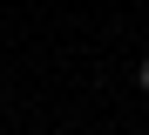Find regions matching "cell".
Wrapping results in <instances>:
<instances>
[{"label": "cell", "mask_w": 149, "mask_h": 135, "mask_svg": "<svg viewBox=\"0 0 149 135\" xmlns=\"http://www.w3.org/2000/svg\"><path fill=\"white\" fill-rule=\"evenodd\" d=\"M136 88H142V95H149V61H142V68H136Z\"/></svg>", "instance_id": "1"}]
</instances>
